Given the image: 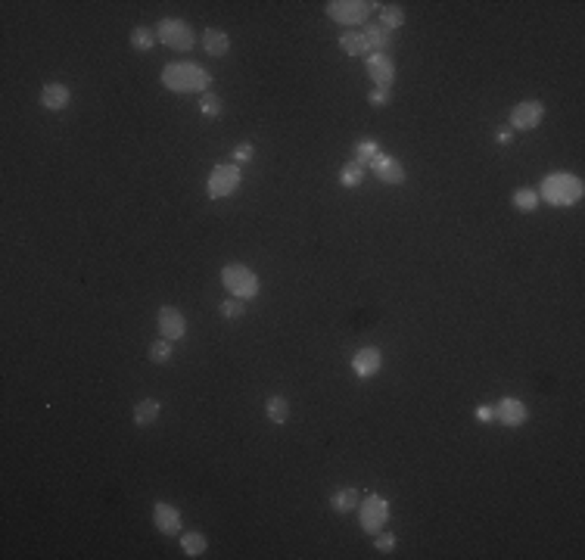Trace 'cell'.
Here are the masks:
<instances>
[{
    "instance_id": "cell-15",
    "label": "cell",
    "mask_w": 585,
    "mask_h": 560,
    "mask_svg": "<svg viewBox=\"0 0 585 560\" xmlns=\"http://www.w3.org/2000/svg\"><path fill=\"white\" fill-rule=\"evenodd\" d=\"M69 103H72V91H69L66 84H59V81L44 84V91H41V106H44V109H50V113H59V109H66Z\"/></svg>"
},
{
    "instance_id": "cell-23",
    "label": "cell",
    "mask_w": 585,
    "mask_h": 560,
    "mask_svg": "<svg viewBox=\"0 0 585 560\" xmlns=\"http://www.w3.org/2000/svg\"><path fill=\"white\" fill-rule=\"evenodd\" d=\"M181 548H184L187 557H202V554H206V548H209V542H206V535H202V532H184L181 535Z\"/></svg>"
},
{
    "instance_id": "cell-28",
    "label": "cell",
    "mask_w": 585,
    "mask_h": 560,
    "mask_svg": "<svg viewBox=\"0 0 585 560\" xmlns=\"http://www.w3.org/2000/svg\"><path fill=\"white\" fill-rule=\"evenodd\" d=\"M221 109H224V103H221V97H218V93L206 91V93L199 97V113L206 115V118H218V115H221Z\"/></svg>"
},
{
    "instance_id": "cell-14",
    "label": "cell",
    "mask_w": 585,
    "mask_h": 560,
    "mask_svg": "<svg viewBox=\"0 0 585 560\" xmlns=\"http://www.w3.org/2000/svg\"><path fill=\"white\" fill-rule=\"evenodd\" d=\"M380 365H383V358H380V349H373V345H364V349H358L355 352V358H352V370L361 380H368V377H373L380 370Z\"/></svg>"
},
{
    "instance_id": "cell-26",
    "label": "cell",
    "mask_w": 585,
    "mask_h": 560,
    "mask_svg": "<svg viewBox=\"0 0 585 560\" xmlns=\"http://www.w3.org/2000/svg\"><path fill=\"white\" fill-rule=\"evenodd\" d=\"M361 181H364V168L358 162H349V165H342L340 168V184L349 187V190H355Z\"/></svg>"
},
{
    "instance_id": "cell-10",
    "label": "cell",
    "mask_w": 585,
    "mask_h": 560,
    "mask_svg": "<svg viewBox=\"0 0 585 560\" xmlns=\"http://www.w3.org/2000/svg\"><path fill=\"white\" fill-rule=\"evenodd\" d=\"M371 171L377 175L383 184H393V187H399L405 184V168H402V162L395 159V156H389V153H377L371 159Z\"/></svg>"
},
{
    "instance_id": "cell-1",
    "label": "cell",
    "mask_w": 585,
    "mask_h": 560,
    "mask_svg": "<svg viewBox=\"0 0 585 560\" xmlns=\"http://www.w3.org/2000/svg\"><path fill=\"white\" fill-rule=\"evenodd\" d=\"M162 84L175 93H190V91L206 93L209 84H212V75L202 66H193V62H168L162 69Z\"/></svg>"
},
{
    "instance_id": "cell-3",
    "label": "cell",
    "mask_w": 585,
    "mask_h": 560,
    "mask_svg": "<svg viewBox=\"0 0 585 560\" xmlns=\"http://www.w3.org/2000/svg\"><path fill=\"white\" fill-rule=\"evenodd\" d=\"M221 283L228 287V293L243 299V302L259 296V278H255V271H249V268L240 262H231L221 268Z\"/></svg>"
},
{
    "instance_id": "cell-27",
    "label": "cell",
    "mask_w": 585,
    "mask_h": 560,
    "mask_svg": "<svg viewBox=\"0 0 585 560\" xmlns=\"http://www.w3.org/2000/svg\"><path fill=\"white\" fill-rule=\"evenodd\" d=\"M380 19H383V28H402L405 25V10L402 6H395V4H386V6H380Z\"/></svg>"
},
{
    "instance_id": "cell-6",
    "label": "cell",
    "mask_w": 585,
    "mask_h": 560,
    "mask_svg": "<svg viewBox=\"0 0 585 560\" xmlns=\"http://www.w3.org/2000/svg\"><path fill=\"white\" fill-rule=\"evenodd\" d=\"M240 181H243V175H240L237 165H215L212 175H209V196L212 200H224V196L237 193Z\"/></svg>"
},
{
    "instance_id": "cell-35",
    "label": "cell",
    "mask_w": 585,
    "mask_h": 560,
    "mask_svg": "<svg viewBox=\"0 0 585 560\" xmlns=\"http://www.w3.org/2000/svg\"><path fill=\"white\" fill-rule=\"evenodd\" d=\"M495 137H498V144H508V140L514 137V131H511V128H498Z\"/></svg>"
},
{
    "instance_id": "cell-9",
    "label": "cell",
    "mask_w": 585,
    "mask_h": 560,
    "mask_svg": "<svg viewBox=\"0 0 585 560\" xmlns=\"http://www.w3.org/2000/svg\"><path fill=\"white\" fill-rule=\"evenodd\" d=\"M368 78L380 91H393V81H395L393 57H389V53H373V57H368Z\"/></svg>"
},
{
    "instance_id": "cell-32",
    "label": "cell",
    "mask_w": 585,
    "mask_h": 560,
    "mask_svg": "<svg viewBox=\"0 0 585 560\" xmlns=\"http://www.w3.org/2000/svg\"><path fill=\"white\" fill-rule=\"evenodd\" d=\"M231 156H233V162H249L253 159V144H237Z\"/></svg>"
},
{
    "instance_id": "cell-29",
    "label": "cell",
    "mask_w": 585,
    "mask_h": 560,
    "mask_svg": "<svg viewBox=\"0 0 585 560\" xmlns=\"http://www.w3.org/2000/svg\"><path fill=\"white\" fill-rule=\"evenodd\" d=\"M243 312H246L243 299H228V302H221V305H218V314H221V318H228V321L243 318Z\"/></svg>"
},
{
    "instance_id": "cell-25",
    "label": "cell",
    "mask_w": 585,
    "mask_h": 560,
    "mask_svg": "<svg viewBox=\"0 0 585 560\" xmlns=\"http://www.w3.org/2000/svg\"><path fill=\"white\" fill-rule=\"evenodd\" d=\"M153 44H156V28H146V25H137L134 31H131V47L134 50H153Z\"/></svg>"
},
{
    "instance_id": "cell-34",
    "label": "cell",
    "mask_w": 585,
    "mask_h": 560,
    "mask_svg": "<svg viewBox=\"0 0 585 560\" xmlns=\"http://www.w3.org/2000/svg\"><path fill=\"white\" fill-rule=\"evenodd\" d=\"M477 421H495V408H477Z\"/></svg>"
},
{
    "instance_id": "cell-18",
    "label": "cell",
    "mask_w": 585,
    "mask_h": 560,
    "mask_svg": "<svg viewBox=\"0 0 585 560\" xmlns=\"http://www.w3.org/2000/svg\"><path fill=\"white\" fill-rule=\"evenodd\" d=\"M159 411H162V405L156 399H140L134 405V423L137 427H150V423L159 421Z\"/></svg>"
},
{
    "instance_id": "cell-22",
    "label": "cell",
    "mask_w": 585,
    "mask_h": 560,
    "mask_svg": "<svg viewBox=\"0 0 585 560\" xmlns=\"http://www.w3.org/2000/svg\"><path fill=\"white\" fill-rule=\"evenodd\" d=\"M340 47H342L346 57H364V53H368V44H364L361 31H342V35H340Z\"/></svg>"
},
{
    "instance_id": "cell-16",
    "label": "cell",
    "mask_w": 585,
    "mask_h": 560,
    "mask_svg": "<svg viewBox=\"0 0 585 560\" xmlns=\"http://www.w3.org/2000/svg\"><path fill=\"white\" fill-rule=\"evenodd\" d=\"M202 50H206L209 57H228V50H231V38H228V31H221V28H206V31H202Z\"/></svg>"
},
{
    "instance_id": "cell-20",
    "label": "cell",
    "mask_w": 585,
    "mask_h": 560,
    "mask_svg": "<svg viewBox=\"0 0 585 560\" xmlns=\"http://www.w3.org/2000/svg\"><path fill=\"white\" fill-rule=\"evenodd\" d=\"M265 414H268L271 423H286L290 421V399L286 396H271L265 401Z\"/></svg>"
},
{
    "instance_id": "cell-5",
    "label": "cell",
    "mask_w": 585,
    "mask_h": 560,
    "mask_svg": "<svg viewBox=\"0 0 585 560\" xmlns=\"http://www.w3.org/2000/svg\"><path fill=\"white\" fill-rule=\"evenodd\" d=\"M383 4H373V0H330L327 4V16L342 22V25H361L371 16V10H377Z\"/></svg>"
},
{
    "instance_id": "cell-21",
    "label": "cell",
    "mask_w": 585,
    "mask_h": 560,
    "mask_svg": "<svg viewBox=\"0 0 585 560\" xmlns=\"http://www.w3.org/2000/svg\"><path fill=\"white\" fill-rule=\"evenodd\" d=\"M511 202H514V209H517V212L529 215V212L539 209V202H542V200H539V190H533V187H520V190H514Z\"/></svg>"
},
{
    "instance_id": "cell-12",
    "label": "cell",
    "mask_w": 585,
    "mask_h": 560,
    "mask_svg": "<svg viewBox=\"0 0 585 560\" xmlns=\"http://www.w3.org/2000/svg\"><path fill=\"white\" fill-rule=\"evenodd\" d=\"M153 523H156V530L166 532V535H178V532H181V514H178V508H171L168 501H156Z\"/></svg>"
},
{
    "instance_id": "cell-30",
    "label": "cell",
    "mask_w": 585,
    "mask_h": 560,
    "mask_svg": "<svg viewBox=\"0 0 585 560\" xmlns=\"http://www.w3.org/2000/svg\"><path fill=\"white\" fill-rule=\"evenodd\" d=\"M377 153H380V149H377V144H373V140H361V144L355 147V162L364 168V165H371V159H373Z\"/></svg>"
},
{
    "instance_id": "cell-11",
    "label": "cell",
    "mask_w": 585,
    "mask_h": 560,
    "mask_svg": "<svg viewBox=\"0 0 585 560\" xmlns=\"http://www.w3.org/2000/svg\"><path fill=\"white\" fill-rule=\"evenodd\" d=\"M184 330H187V321H184L181 309H175V305H162L159 309V333L175 343V339L184 336Z\"/></svg>"
},
{
    "instance_id": "cell-24",
    "label": "cell",
    "mask_w": 585,
    "mask_h": 560,
    "mask_svg": "<svg viewBox=\"0 0 585 560\" xmlns=\"http://www.w3.org/2000/svg\"><path fill=\"white\" fill-rule=\"evenodd\" d=\"M146 355H150V361L153 365H168L171 361V355H175V349H171V339H156V343H150V349H146Z\"/></svg>"
},
{
    "instance_id": "cell-19",
    "label": "cell",
    "mask_w": 585,
    "mask_h": 560,
    "mask_svg": "<svg viewBox=\"0 0 585 560\" xmlns=\"http://www.w3.org/2000/svg\"><path fill=\"white\" fill-rule=\"evenodd\" d=\"M358 504H361V492H358V488H340V492H333V498H330V508L337 510V514H349V510H355Z\"/></svg>"
},
{
    "instance_id": "cell-7",
    "label": "cell",
    "mask_w": 585,
    "mask_h": 560,
    "mask_svg": "<svg viewBox=\"0 0 585 560\" xmlns=\"http://www.w3.org/2000/svg\"><path fill=\"white\" fill-rule=\"evenodd\" d=\"M358 508H361V526H364V532L377 535V532L386 526V517H389L386 498H380V495H368V501H361Z\"/></svg>"
},
{
    "instance_id": "cell-8",
    "label": "cell",
    "mask_w": 585,
    "mask_h": 560,
    "mask_svg": "<svg viewBox=\"0 0 585 560\" xmlns=\"http://www.w3.org/2000/svg\"><path fill=\"white\" fill-rule=\"evenodd\" d=\"M542 118H545L542 100H523L511 113V131H533L535 125H542Z\"/></svg>"
},
{
    "instance_id": "cell-31",
    "label": "cell",
    "mask_w": 585,
    "mask_h": 560,
    "mask_svg": "<svg viewBox=\"0 0 585 560\" xmlns=\"http://www.w3.org/2000/svg\"><path fill=\"white\" fill-rule=\"evenodd\" d=\"M395 545H399V542H395L393 532H377V535H373V548L383 551V554H386V551H395Z\"/></svg>"
},
{
    "instance_id": "cell-13",
    "label": "cell",
    "mask_w": 585,
    "mask_h": 560,
    "mask_svg": "<svg viewBox=\"0 0 585 560\" xmlns=\"http://www.w3.org/2000/svg\"><path fill=\"white\" fill-rule=\"evenodd\" d=\"M495 421H502L504 427H523L526 423V405L520 399H502L495 408Z\"/></svg>"
},
{
    "instance_id": "cell-2",
    "label": "cell",
    "mask_w": 585,
    "mask_h": 560,
    "mask_svg": "<svg viewBox=\"0 0 585 560\" xmlns=\"http://www.w3.org/2000/svg\"><path fill=\"white\" fill-rule=\"evenodd\" d=\"M539 200H545L548 206L567 209V206L582 200V181L576 175H567V171H555V175H548L542 181Z\"/></svg>"
},
{
    "instance_id": "cell-33",
    "label": "cell",
    "mask_w": 585,
    "mask_h": 560,
    "mask_svg": "<svg viewBox=\"0 0 585 560\" xmlns=\"http://www.w3.org/2000/svg\"><path fill=\"white\" fill-rule=\"evenodd\" d=\"M386 100H389V91H380V88H377V91L371 93V103H373V106H383Z\"/></svg>"
},
{
    "instance_id": "cell-17",
    "label": "cell",
    "mask_w": 585,
    "mask_h": 560,
    "mask_svg": "<svg viewBox=\"0 0 585 560\" xmlns=\"http://www.w3.org/2000/svg\"><path fill=\"white\" fill-rule=\"evenodd\" d=\"M361 35H364L368 50H373V53H386L389 44H393V35H389L383 25H373V22H368V25L361 28Z\"/></svg>"
},
{
    "instance_id": "cell-4",
    "label": "cell",
    "mask_w": 585,
    "mask_h": 560,
    "mask_svg": "<svg viewBox=\"0 0 585 560\" xmlns=\"http://www.w3.org/2000/svg\"><path fill=\"white\" fill-rule=\"evenodd\" d=\"M156 41H162L178 53H187V50H193L197 38H193V28L187 25L184 19H162L159 25H156Z\"/></svg>"
}]
</instances>
